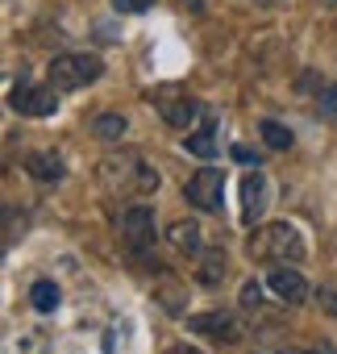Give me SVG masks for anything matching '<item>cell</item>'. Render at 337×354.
Segmentation results:
<instances>
[{
    "instance_id": "6da1fadb",
    "label": "cell",
    "mask_w": 337,
    "mask_h": 354,
    "mask_svg": "<svg viewBox=\"0 0 337 354\" xmlns=\"http://www.w3.org/2000/svg\"><path fill=\"white\" fill-rule=\"evenodd\" d=\"M246 250H250V259H258V263H300V259H304V238H300L296 225L275 221V225L254 230L250 242H246Z\"/></svg>"
},
{
    "instance_id": "7a4b0ae2",
    "label": "cell",
    "mask_w": 337,
    "mask_h": 354,
    "mask_svg": "<svg viewBox=\"0 0 337 354\" xmlns=\"http://www.w3.org/2000/svg\"><path fill=\"white\" fill-rule=\"evenodd\" d=\"M100 71H104V67H100V59H92V55H59V59H50L46 80H50L55 92H75V88L96 84Z\"/></svg>"
},
{
    "instance_id": "3957f363",
    "label": "cell",
    "mask_w": 337,
    "mask_h": 354,
    "mask_svg": "<svg viewBox=\"0 0 337 354\" xmlns=\"http://www.w3.org/2000/svg\"><path fill=\"white\" fill-rule=\"evenodd\" d=\"M184 196H188V205H196L200 213H221V201H225V171H217V167L196 171L192 180H188V188H184Z\"/></svg>"
},
{
    "instance_id": "277c9868",
    "label": "cell",
    "mask_w": 337,
    "mask_h": 354,
    "mask_svg": "<svg viewBox=\"0 0 337 354\" xmlns=\"http://www.w3.org/2000/svg\"><path fill=\"white\" fill-rule=\"evenodd\" d=\"M154 109L162 113V121H166V125L188 129V125H192V117L200 113V100H196V96H188V92H180V88H158V92H154Z\"/></svg>"
},
{
    "instance_id": "5b68a950",
    "label": "cell",
    "mask_w": 337,
    "mask_h": 354,
    "mask_svg": "<svg viewBox=\"0 0 337 354\" xmlns=\"http://www.w3.org/2000/svg\"><path fill=\"white\" fill-rule=\"evenodd\" d=\"M121 242H125L133 254H142L146 246H154V213H150L146 205H129V209L121 213Z\"/></svg>"
},
{
    "instance_id": "8992f818",
    "label": "cell",
    "mask_w": 337,
    "mask_h": 354,
    "mask_svg": "<svg viewBox=\"0 0 337 354\" xmlns=\"http://www.w3.org/2000/svg\"><path fill=\"white\" fill-rule=\"evenodd\" d=\"M9 104H13L17 113H26V117H50V113L59 109V100H55V88H34L26 75H21V84L13 88Z\"/></svg>"
},
{
    "instance_id": "52a82bcc",
    "label": "cell",
    "mask_w": 337,
    "mask_h": 354,
    "mask_svg": "<svg viewBox=\"0 0 337 354\" xmlns=\"http://www.w3.org/2000/svg\"><path fill=\"white\" fill-rule=\"evenodd\" d=\"M188 329L192 333H209L213 342H225V346H233V342L246 337V329H242V321L233 313H200V317L188 321Z\"/></svg>"
},
{
    "instance_id": "ba28073f",
    "label": "cell",
    "mask_w": 337,
    "mask_h": 354,
    "mask_svg": "<svg viewBox=\"0 0 337 354\" xmlns=\"http://www.w3.org/2000/svg\"><path fill=\"white\" fill-rule=\"evenodd\" d=\"M267 175L262 171H250L246 180H242V221L246 225H254L262 213H267Z\"/></svg>"
},
{
    "instance_id": "9c48e42d",
    "label": "cell",
    "mask_w": 337,
    "mask_h": 354,
    "mask_svg": "<svg viewBox=\"0 0 337 354\" xmlns=\"http://www.w3.org/2000/svg\"><path fill=\"white\" fill-rule=\"evenodd\" d=\"M271 292H275L279 300H287V304H300V300L308 296V283H304L300 271H287V263H283L279 271H271Z\"/></svg>"
},
{
    "instance_id": "30bf717a",
    "label": "cell",
    "mask_w": 337,
    "mask_h": 354,
    "mask_svg": "<svg viewBox=\"0 0 337 354\" xmlns=\"http://www.w3.org/2000/svg\"><path fill=\"white\" fill-rule=\"evenodd\" d=\"M166 242H171L175 250H184V254H200L204 250V234H200L196 221H175L171 230H166Z\"/></svg>"
},
{
    "instance_id": "8fae6325",
    "label": "cell",
    "mask_w": 337,
    "mask_h": 354,
    "mask_svg": "<svg viewBox=\"0 0 337 354\" xmlns=\"http://www.w3.org/2000/svg\"><path fill=\"white\" fill-rule=\"evenodd\" d=\"M26 167H30L34 180H42V184H59V180H63V158H59V154H50V150L30 154V158H26Z\"/></svg>"
},
{
    "instance_id": "7c38bea8",
    "label": "cell",
    "mask_w": 337,
    "mask_h": 354,
    "mask_svg": "<svg viewBox=\"0 0 337 354\" xmlns=\"http://www.w3.org/2000/svg\"><path fill=\"white\" fill-rule=\"evenodd\" d=\"M184 146H188L196 158H213V154H217V121H213V117H204V125H200L196 133H188V138H184Z\"/></svg>"
},
{
    "instance_id": "4fadbf2b",
    "label": "cell",
    "mask_w": 337,
    "mask_h": 354,
    "mask_svg": "<svg viewBox=\"0 0 337 354\" xmlns=\"http://www.w3.org/2000/svg\"><path fill=\"white\" fill-rule=\"evenodd\" d=\"M125 129H129V121H125L121 113H100V117L92 121V138H100V142H121Z\"/></svg>"
},
{
    "instance_id": "5bb4252c",
    "label": "cell",
    "mask_w": 337,
    "mask_h": 354,
    "mask_svg": "<svg viewBox=\"0 0 337 354\" xmlns=\"http://www.w3.org/2000/svg\"><path fill=\"white\" fill-rule=\"evenodd\" d=\"M30 304H34L38 313H55V308H59V288H55L50 279H38V283L30 288Z\"/></svg>"
},
{
    "instance_id": "9a60e30c",
    "label": "cell",
    "mask_w": 337,
    "mask_h": 354,
    "mask_svg": "<svg viewBox=\"0 0 337 354\" xmlns=\"http://www.w3.org/2000/svg\"><path fill=\"white\" fill-rule=\"evenodd\" d=\"M225 279V254L221 250H209V254H200V283H221Z\"/></svg>"
},
{
    "instance_id": "2e32d148",
    "label": "cell",
    "mask_w": 337,
    "mask_h": 354,
    "mask_svg": "<svg viewBox=\"0 0 337 354\" xmlns=\"http://www.w3.org/2000/svg\"><path fill=\"white\" fill-rule=\"evenodd\" d=\"M258 133L267 138V146H271V150H287V146H291V129H287V125H279V121H262V125H258Z\"/></svg>"
},
{
    "instance_id": "e0dca14e",
    "label": "cell",
    "mask_w": 337,
    "mask_h": 354,
    "mask_svg": "<svg viewBox=\"0 0 337 354\" xmlns=\"http://www.w3.org/2000/svg\"><path fill=\"white\" fill-rule=\"evenodd\" d=\"M158 296H162V308H166V313H184V292H180V288H171V283H166Z\"/></svg>"
},
{
    "instance_id": "ac0fdd59",
    "label": "cell",
    "mask_w": 337,
    "mask_h": 354,
    "mask_svg": "<svg viewBox=\"0 0 337 354\" xmlns=\"http://www.w3.org/2000/svg\"><path fill=\"white\" fill-rule=\"evenodd\" d=\"M258 300H262V288L250 279V283L242 288V308H246V313H254V308H258Z\"/></svg>"
},
{
    "instance_id": "d6986e66",
    "label": "cell",
    "mask_w": 337,
    "mask_h": 354,
    "mask_svg": "<svg viewBox=\"0 0 337 354\" xmlns=\"http://www.w3.org/2000/svg\"><path fill=\"white\" fill-rule=\"evenodd\" d=\"M150 5H154V0H113L117 13H146Z\"/></svg>"
},
{
    "instance_id": "ffe728a7",
    "label": "cell",
    "mask_w": 337,
    "mask_h": 354,
    "mask_svg": "<svg viewBox=\"0 0 337 354\" xmlns=\"http://www.w3.org/2000/svg\"><path fill=\"white\" fill-rule=\"evenodd\" d=\"M316 300H320V308H325L329 317H337V292H333V288H320Z\"/></svg>"
},
{
    "instance_id": "44dd1931",
    "label": "cell",
    "mask_w": 337,
    "mask_h": 354,
    "mask_svg": "<svg viewBox=\"0 0 337 354\" xmlns=\"http://www.w3.org/2000/svg\"><path fill=\"white\" fill-rule=\"evenodd\" d=\"M320 109H325V113H333V117H337V84H333V88H325V92H320Z\"/></svg>"
},
{
    "instance_id": "7402d4cb",
    "label": "cell",
    "mask_w": 337,
    "mask_h": 354,
    "mask_svg": "<svg viewBox=\"0 0 337 354\" xmlns=\"http://www.w3.org/2000/svg\"><path fill=\"white\" fill-rule=\"evenodd\" d=\"M233 158H238V162H258L254 150H246V146H233Z\"/></svg>"
},
{
    "instance_id": "603a6c76",
    "label": "cell",
    "mask_w": 337,
    "mask_h": 354,
    "mask_svg": "<svg viewBox=\"0 0 337 354\" xmlns=\"http://www.w3.org/2000/svg\"><path fill=\"white\" fill-rule=\"evenodd\" d=\"M175 354H200L196 346H175Z\"/></svg>"
},
{
    "instance_id": "cb8c5ba5",
    "label": "cell",
    "mask_w": 337,
    "mask_h": 354,
    "mask_svg": "<svg viewBox=\"0 0 337 354\" xmlns=\"http://www.w3.org/2000/svg\"><path fill=\"white\" fill-rule=\"evenodd\" d=\"M283 354H316V350H283Z\"/></svg>"
},
{
    "instance_id": "d4e9b609",
    "label": "cell",
    "mask_w": 337,
    "mask_h": 354,
    "mask_svg": "<svg viewBox=\"0 0 337 354\" xmlns=\"http://www.w3.org/2000/svg\"><path fill=\"white\" fill-rule=\"evenodd\" d=\"M333 5H337V0H333Z\"/></svg>"
}]
</instances>
